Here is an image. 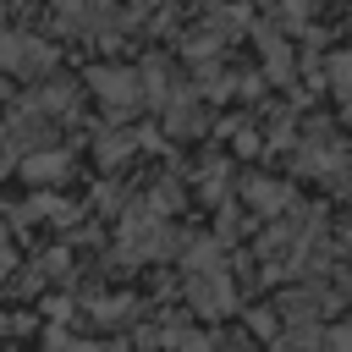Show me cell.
Instances as JSON below:
<instances>
[{
    "label": "cell",
    "mask_w": 352,
    "mask_h": 352,
    "mask_svg": "<svg viewBox=\"0 0 352 352\" xmlns=\"http://www.w3.org/2000/svg\"><path fill=\"white\" fill-rule=\"evenodd\" d=\"M0 66H6V72H44V66H50V50H44L38 38L0 33Z\"/></svg>",
    "instance_id": "6da1fadb"
},
{
    "label": "cell",
    "mask_w": 352,
    "mask_h": 352,
    "mask_svg": "<svg viewBox=\"0 0 352 352\" xmlns=\"http://www.w3.org/2000/svg\"><path fill=\"white\" fill-rule=\"evenodd\" d=\"M138 77L132 72H121V66H104V72H94V88H99V99L110 104V110H132L138 104V88H132Z\"/></svg>",
    "instance_id": "7a4b0ae2"
},
{
    "label": "cell",
    "mask_w": 352,
    "mask_h": 352,
    "mask_svg": "<svg viewBox=\"0 0 352 352\" xmlns=\"http://www.w3.org/2000/svg\"><path fill=\"white\" fill-rule=\"evenodd\" d=\"M336 77H341V82H346V88H341V94H352V55H336Z\"/></svg>",
    "instance_id": "3957f363"
},
{
    "label": "cell",
    "mask_w": 352,
    "mask_h": 352,
    "mask_svg": "<svg viewBox=\"0 0 352 352\" xmlns=\"http://www.w3.org/2000/svg\"><path fill=\"white\" fill-rule=\"evenodd\" d=\"M11 270V242H6V231H0V275Z\"/></svg>",
    "instance_id": "277c9868"
}]
</instances>
